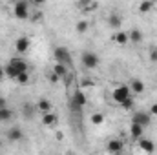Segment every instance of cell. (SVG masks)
Listing matches in <instances>:
<instances>
[{"label":"cell","instance_id":"1","mask_svg":"<svg viewBox=\"0 0 157 155\" xmlns=\"http://www.w3.org/2000/svg\"><path fill=\"white\" fill-rule=\"evenodd\" d=\"M133 93H132V89H130V86L128 84H119V86H115L113 88V91H112V99H113V102L115 104H122L126 99H130Z\"/></svg>","mask_w":157,"mask_h":155},{"label":"cell","instance_id":"2","mask_svg":"<svg viewBox=\"0 0 157 155\" xmlns=\"http://www.w3.org/2000/svg\"><path fill=\"white\" fill-rule=\"evenodd\" d=\"M13 15L18 20H28L29 18V4H28V0H15Z\"/></svg>","mask_w":157,"mask_h":155},{"label":"cell","instance_id":"3","mask_svg":"<svg viewBox=\"0 0 157 155\" xmlns=\"http://www.w3.org/2000/svg\"><path fill=\"white\" fill-rule=\"evenodd\" d=\"M80 62H82V66H84L86 70H95V68H99L101 59H99V55H97L95 51H90V49H88V51L82 53Z\"/></svg>","mask_w":157,"mask_h":155},{"label":"cell","instance_id":"4","mask_svg":"<svg viewBox=\"0 0 157 155\" xmlns=\"http://www.w3.org/2000/svg\"><path fill=\"white\" fill-rule=\"evenodd\" d=\"M53 57H55V62H62L66 66H71V55L64 46H57L53 49Z\"/></svg>","mask_w":157,"mask_h":155},{"label":"cell","instance_id":"5","mask_svg":"<svg viewBox=\"0 0 157 155\" xmlns=\"http://www.w3.org/2000/svg\"><path fill=\"white\" fill-rule=\"evenodd\" d=\"M132 122H137V124H141L143 128H148V126L152 124V115H150V112H144V110L133 112V115H132Z\"/></svg>","mask_w":157,"mask_h":155},{"label":"cell","instance_id":"6","mask_svg":"<svg viewBox=\"0 0 157 155\" xmlns=\"http://www.w3.org/2000/svg\"><path fill=\"white\" fill-rule=\"evenodd\" d=\"M6 139L9 142H20V141H24V130L20 126H11L6 131Z\"/></svg>","mask_w":157,"mask_h":155},{"label":"cell","instance_id":"7","mask_svg":"<svg viewBox=\"0 0 157 155\" xmlns=\"http://www.w3.org/2000/svg\"><path fill=\"white\" fill-rule=\"evenodd\" d=\"M86 102H88L86 93H84L82 89H77V91L73 93V97H71V104H73V108H75V110H82V108L86 106Z\"/></svg>","mask_w":157,"mask_h":155},{"label":"cell","instance_id":"8","mask_svg":"<svg viewBox=\"0 0 157 155\" xmlns=\"http://www.w3.org/2000/svg\"><path fill=\"white\" fill-rule=\"evenodd\" d=\"M124 150V141L121 139H112L106 142V152L108 153H121Z\"/></svg>","mask_w":157,"mask_h":155},{"label":"cell","instance_id":"9","mask_svg":"<svg viewBox=\"0 0 157 155\" xmlns=\"http://www.w3.org/2000/svg\"><path fill=\"white\" fill-rule=\"evenodd\" d=\"M106 22H108V28H112V29H121L122 28V17L119 15L117 11H112L108 15Z\"/></svg>","mask_w":157,"mask_h":155},{"label":"cell","instance_id":"10","mask_svg":"<svg viewBox=\"0 0 157 155\" xmlns=\"http://www.w3.org/2000/svg\"><path fill=\"white\" fill-rule=\"evenodd\" d=\"M29 46H31V42H29V39L28 37H18V39L15 40V51L17 53H28V49H29Z\"/></svg>","mask_w":157,"mask_h":155},{"label":"cell","instance_id":"11","mask_svg":"<svg viewBox=\"0 0 157 155\" xmlns=\"http://www.w3.org/2000/svg\"><path fill=\"white\" fill-rule=\"evenodd\" d=\"M20 112H22V117L28 119V120H31V119L35 117V113H39V112H37V104H33V102H24Z\"/></svg>","mask_w":157,"mask_h":155},{"label":"cell","instance_id":"12","mask_svg":"<svg viewBox=\"0 0 157 155\" xmlns=\"http://www.w3.org/2000/svg\"><path fill=\"white\" fill-rule=\"evenodd\" d=\"M9 64H11L18 73H22V71H29V64H28L24 59H20V57H13V59L9 60Z\"/></svg>","mask_w":157,"mask_h":155},{"label":"cell","instance_id":"13","mask_svg":"<svg viewBox=\"0 0 157 155\" xmlns=\"http://www.w3.org/2000/svg\"><path fill=\"white\" fill-rule=\"evenodd\" d=\"M128 86H130V89H132L133 95H143L144 89H146V86H144V82H143L141 78H132Z\"/></svg>","mask_w":157,"mask_h":155},{"label":"cell","instance_id":"14","mask_svg":"<svg viewBox=\"0 0 157 155\" xmlns=\"http://www.w3.org/2000/svg\"><path fill=\"white\" fill-rule=\"evenodd\" d=\"M59 122V117L55 112H48V113H42V124L46 128H55Z\"/></svg>","mask_w":157,"mask_h":155},{"label":"cell","instance_id":"15","mask_svg":"<svg viewBox=\"0 0 157 155\" xmlns=\"http://www.w3.org/2000/svg\"><path fill=\"white\" fill-rule=\"evenodd\" d=\"M37 112H39L40 115H42V113H48V112H53V104H51V100L46 99V97L39 99V100H37Z\"/></svg>","mask_w":157,"mask_h":155},{"label":"cell","instance_id":"16","mask_svg":"<svg viewBox=\"0 0 157 155\" xmlns=\"http://www.w3.org/2000/svg\"><path fill=\"white\" fill-rule=\"evenodd\" d=\"M139 148H141L144 153H154V152H155V142H154L152 139L141 137V139H139Z\"/></svg>","mask_w":157,"mask_h":155},{"label":"cell","instance_id":"17","mask_svg":"<svg viewBox=\"0 0 157 155\" xmlns=\"http://www.w3.org/2000/svg\"><path fill=\"white\" fill-rule=\"evenodd\" d=\"M143 133H144V128H143L141 124L130 122V137H132L133 141H139V139L143 137Z\"/></svg>","mask_w":157,"mask_h":155},{"label":"cell","instance_id":"18","mask_svg":"<svg viewBox=\"0 0 157 155\" xmlns=\"http://www.w3.org/2000/svg\"><path fill=\"white\" fill-rule=\"evenodd\" d=\"M112 40H113L115 44H119V46H126V44L130 42V39H128V31H122V29H117V31L113 33V37H112Z\"/></svg>","mask_w":157,"mask_h":155},{"label":"cell","instance_id":"19","mask_svg":"<svg viewBox=\"0 0 157 155\" xmlns=\"http://www.w3.org/2000/svg\"><path fill=\"white\" fill-rule=\"evenodd\" d=\"M68 68H70V66H66V64H62V62H55L53 68H51V71H55V73L60 77V80H62L64 77H68Z\"/></svg>","mask_w":157,"mask_h":155},{"label":"cell","instance_id":"20","mask_svg":"<svg viewBox=\"0 0 157 155\" xmlns=\"http://www.w3.org/2000/svg\"><path fill=\"white\" fill-rule=\"evenodd\" d=\"M128 39H130L132 44H141L143 42V31L137 29V28H133L132 31H128Z\"/></svg>","mask_w":157,"mask_h":155},{"label":"cell","instance_id":"21","mask_svg":"<svg viewBox=\"0 0 157 155\" xmlns=\"http://www.w3.org/2000/svg\"><path fill=\"white\" fill-rule=\"evenodd\" d=\"M154 7H155L154 0H143V2L139 4V13H141V15H146V13H150Z\"/></svg>","mask_w":157,"mask_h":155},{"label":"cell","instance_id":"22","mask_svg":"<svg viewBox=\"0 0 157 155\" xmlns=\"http://www.w3.org/2000/svg\"><path fill=\"white\" fill-rule=\"evenodd\" d=\"M11 119H13V110L9 106L0 108V122H9Z\"/></svg>","mask_w":157,"mask_h":155},{"label":"cell","instance_id":"23","mask_svg":"<svg viewBox=\"0 0 157 155\" xmlns=\"http://www.w3.org/2000/svg\"><path fill=\"white\" fill-rule=\"evenodd\" d=\"M90 122H91L93 126H102V124H104V113H101V112H93L91 117H90Z\"/></svg>","mask_w":157,"mask_h":155},{"label":"cell","instance_id":"24","mask_svg":"<svg viewBox=\"0 0 157 155\" xmlns=\"http://www.w3.org/2000/svg\"><path fill=\"white\" fill-rule=\"evenodd\" d=\"M15 80H17L20 86H28V84H29V73H28V71H22V73H18V75H17Z\"/></svg>","mask_w":157,"mask_h":155},{"label":"cell","instance_id":"25","mask_svg":"<svg viewBox=\"0 0 157 155\" xmlns=\"http://www.w3.org/2000/svg\"><path fill=\"white\" fill-rule=\"evenodd\" d=\"M4 71H6V77L13 78V80H15V78H17V75H18V71H17V70H15V68H13V66H11L9 62H7V64L4 66Z\"/></svg>","mask_w":157,"mask_h":155},{"label":"cell","instance_id":"26","mask_svg":"<svg viewBox=\"0 0 157 155\" xmlns=\"http://www.w3.org/2000/svg\"><path fill=\"white\" fill-rule=\"evenodd\" d=\"M88 28H90V24H88L86 20H78L77 26H75V31H77V33H86Z\"/></svg>","mask_w":157,"mask_h":155},{"label":"cell","instance_id":"27","mask_svg":"<svg viewBox=\"0 0 157 155\" xmlns=\"http://www.w3.org/2000/svg\"><path fill=\"white\" fill-rule=\"evenodd\" d=\"M148 59H150V62H157V46H152V47H150Z\"/></svg>","mask_w":157,"mask_h":155},{"label":"cell","instance_id":"28","mask_svg":"<svg viewBox=\"0 0 157 155\" xmlns=\"http://www.w3.org/2000/svg\"><path fill=\"white\" fill-rule=\"evenodd\" d=\"M121 108H122V110H132V108H133V95H132L130 99H126V100L121 104Z\"/></svg>","mask_w":157,"mask_h":155},{"label":"cell","instance_id":"29","mask_svg":"<svg viewBox=\"0 0 157 155\" xmlns=\"http://www.w3.org/2000/svg\"><path fill=\"white\" fill-rule=\"evenodd\" d=\"M48 80H49L51 84H57V82L60 80V77H59V75H57L55 71H51V73H48Z\"/></svg>","mask_w":157,"mask_h":155},{"label":"cell","instance_id":"30","mask_svg":"<svg viewBox=\"0 0 157 155\" xmlns=\"http://www.w3.org/2000/svg\"><path fill=\"white\" fill-rule=\"evenodd\" d=\"M148 112H150V115H152V117H157V102H154V104L150 106V110H148Z\"/></svg>","mask_w":157,"mask_h":155},{"label":"cell","instance_id":"31","mask_svg":"<svg viewBox=\"0 0 157 155\" xmlns=\"http://www.w3.org/2000/svg\"><path fill=\"white\" fill-rule=\"evenodd\" d=\"M4 106H7V99L6 97H0V108H4Z\"/></svg>","mask_w":157,"mask_h":155},{"label":"cell","instance_id":"32","mask_svg":"<svg viewBox=\"0 0 157 155\" xmlns=\"http://www.w3.org/2000/svg\"><path fill=\"white\" fill-rule=\"evenodd\" d=\"M4 77H6V71H4V66L0 64V80H2Z\"/></svg>","mask_w":157,"mask_h":155},{"label":"cell","instance_id":"33","mask_svg":"<svg viewBox=\"0 0 157 155\" xmlns=\"http://www.w3.org/2000/svg\"><path fill=\"white\" fill-rule=\"evenodd\" d=\"M82 6H88V4H91V2H95V0H78Z\"/></svg>","mask_w":157,"mask_h":155},{"label":"cell","instance_id":"34","mask_svg":"<svg viewBox=\"0 0 157 155\" xmlns=\"http://www.w3.org/2000/svg\"><path fill=\"white\" fill-rule=\"evenodd\" d=\"M33 2H35V6H42V4H46L48 0H33Z\"/></svg>","mask_w":157,"mask_h":155},{"label":"cell","instance_id":"35","mask_svg":"<svg viewBox=\"0 0 157 155\" xmlns=\"http://www.w3.org/2000/svg\"><path fill=\"white\" fill-rule=\"evenodd\" d=\"M154 4H155V7H157V0H154Z\"/></svg>","mask_w":157,"mask_h":155},{"label":"cell","instance_id":"36","mask_svg":"<svg viewBox=\"0 0 157 155\" xmlns=\"http://www.w3.org/2000/svg\"><path fill=\"white\" fill-rule=\"evenodd\" d=\"M0 148H2V139H0Z\"/></svg>","mask_w":157,"mask_h":155}]
</instances>
